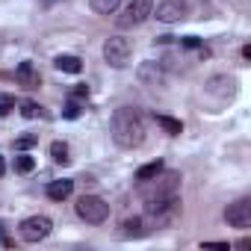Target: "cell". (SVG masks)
<instances>
[{
    "label": "cell",
    "mask_w": 251,
    "mask_h": 251,
    "mask_svg": "<svg viewBox=\"0 0 251 251\" xmlns=\"http://www.w3.org/2000/svg\"><path fill=\"white\" fill-rule=\"evenodd\" d=\"M109 133H112V142L118 148H139L145 142V121L136 109L130 106H121L112 112V121H109Z\"/></svg>",
    "instance_id": "cell-1"
},
{
    "label": "cell",
    "mask_w": 251,
    "mask_h": 251,
    "mask_svg": "<svg viewBox=\"0 0 251 251\" xmlns=\"http://www.w3.org/2000/svg\"><path fill=\"white\" fill-rule=\"evenodd\" d=\"M145 216L151 219L154 227H169L180 216V198L177 195H166V198L145 201Z\"/></svg>",
    "instance_id": "cell-2"
},
{
    "label": "cell",
    "mask_w": 251,
    "mask_h": 251,
    "mask_svg": "<svg viewBox=\"0 0 251 251\" xmlns=\"http://www.w3.org/2000/svg\"><path fill=\"white\" fill-rule=\"evenodd\" d=\"M145 189H142V201H154V198H166V195H177L180 189V175L177 172H160L154 175L151 180H142Z\"/></svg>",
    "instance_id": "cell-3"
},
{
    "label": "cell",
    "mask_w": 251,
    "mask_h": 251,
    "mask_svg": "<svg viewBox=\"0 0 251 251\" xmlns=\"http://www.w3.org/2000/svg\"><path fill=\"white\" fill-rule=\"evenodd\" d=\"M74 210H77V216H80L83 222H89V225H100V222L109 219V204H106L103 198H98V195H83V198H77Z\"/></svg>",
    "instance_id": "cell-4"
},
{
    "label": "cell",
    "mask_w": 251,
    "mask_h": 251,
    "mask_svg": "<svg viewBox=\"0 0 251 251\" xmlns=\"http://www.w3.org/2000/svg\"><path fill=\"white\" fill-rule=\"evenodd\" d=\"M130 53H133V45L127 39H121V36H112V39L103 42V59L112 68H124L130 62Z\"/></svg>",
    "instance_id": "cell-5"
},
{
    "label": "cell",
    "mask_w": 251,
    "mask_h": 251,
    "mask_svg": "<svg viewBox=\"0 0 251 251\" xmlns=\"http://www.w3.org/2000/svg\"><path fill=\"white\" fill-rule=\"evenodd\" d=\"M154 15V0H130L124 15L118 18V27H136Z\"/></svg>",
    "instance_id": "cell-6"
},
{
    "label": "cell",
    "mask_w": 251,
    "mask_h": 251,
    "mask_svg": "<svg viewBox=\"0 0 251 251\" xmlns=\"http://www.w3.org/2000/svg\"><path fill=\"white\" fill-rule=\"evenodd\" d=\"M50 230H53V222H50L48 216H30V219L21 222V239H24V242H39V239H45Z\"/></svg>",
    "instance_id": "cell-7"
},
{
    "label": "cell",
    "mask_w": 251,
    "mask_h": 251,
    "mask_svg": "<svg viewBox=\"0 0 251 251\" xmlns=\"http://www.w3.org/2000/svg\"><path fill=\"white\" fill-rule=\"evenodd\" d=\"M225 219H227V225H230V227H239V230L251 227V201H248V198H242V201L230 204V207L225 210Z\"/></svg>",
    "instance_id": "cell-8"
},
{
    "label": "cell",
    "mask_w": 251,
    "mask_h": 251,
    "mask_svg": "<svg viewBox=\"0 0 251 251\" xmlns=\"http://www.w3.org/2000/svg\"><path fill=\"white\" fill-rule=\"evenodd\" d=\"M15 80L24 86V89H36L39 83H42V77H39V68L27 59V62H21L18 68H15Z\"/></svg>",
    "instance_id": "cell-9"
},
{
    "label": "cell",
    "mask_w": 251,
    "mask_h": 251,
    "mask_svg": "<svg viewBox=\"0 0 251 251\" xmlns=\"http://www.w3.org/2000/svg\"><path fill=\"white\" fill-rule=\"evenodd\" d=\"M136 74H139V80L148 83V86H163V83H166V74H163V65H160V62H142Z\"/></svg>",
    "instance_id": "cell-10"
},
{
    "label": "cell",
    "mask_w": 251,
    "mask_h": 251,
    "mask_svg": "<svg viewBox=\"0 0 251 251\" xmlns=\"http://www.w3.org/2000/svg\"><path fill=\"white\" fill-rule=\"evenodd\" d=\"M157 18H160V21H166V24H175V21H180V18H183V6H180V3H175V0H166V3H160V6H157Z\"/></svg>",
    "instance_id": "cell-11"
},
{
    "label": "cell",
    "mask_w": 251,
    "mask_h": 251,
    "mask_svg": "<svg viewBox=\"0 0 251 251\" xmlns=\"http://www.w3.org/2000/svg\"><path fill=\"white\" fill-rule=\"evenodd\" d=\"M71 192H74V180H68V177L48 183V198H53V201H65Z\"/></svg>",
    "instance_id": "cell-12"
},
{
    "label": "cell",
    "mask_w": 251,
    "mask_h": 251,
    "mask_svg": "<svg viewBox=\"0 0 251 251\" xmlns=\"http://www.w3.org/2000/svg\"><path fill=\"white\" fill-rule=\"evenodd\" d=\"M53 65H56V71H65V74H80L83 71V62L77 56H71V53H59L53 59Z\"/></svg>",
    "instance_id": "cell-13"
},
{
    "label": "cell",
    "mask_w": 251,
    "mask_h": 251,
    "mask_svg": "<svg viewBox=\"0 0 251 251\" xmlns=\"http://www.w3.org/2000/svg\"><path fill=\"white\" fill-rule=\"evenodd\" d=\"M118 3H121V0H89L92 12H98V15H112L118 9Z\"/></svg>",
    "instance_id": "cell-14"
},
{
    "label": "cell",
    "mask_w": 251,
    "mask_h": 251,
    "mask_svg": "<svg viewBox=\"0 0 251 251\" xmlns=\"http://www.w3.org/2000/svg\"><path fill=\"white\" fill-rule=\"evenodd\" d=\"M157 124L166 130V133H172V136H177V133H183V124L177 121V118H172V115H157Z\"/></svg>",
    "instance_id": "cell-15"
},
{
    "label": "cell",
    "mask_w": 251,
    "mask_h": 251,
    "mask_svg": "<svg viewBox=\"0 0 251 251\" xmlns=\"http://www.w3.org/2000/svg\"><path fill=\"white\" fill-rule=\"evenodd\" d=\"M163 172V163L160 160H154V163H145L139 172H136V180H151L154 175H160Z\"/></svg>",
    "instance_id": "cell-16"
},
{
    "label": "cell",
    "mask_w": 251,
    "mask_h": 251,
    "mask_svg": "<svg viewBox=\"0 0 251 251\" xmlns=\"http://www.w3.org/2000/svg\"><path fill=\"white\" fill-rule=\"evenodd\" d=\"M50 157H53V163H59V166H65L71 157H68V145L65 142H53L50 145Z\"/></svg>",
    "instance_id": "cell-17"
},
{
    "label": "cell",
    "mask_w": 251,
    "mask_h": 251,
    "mask_svg": "<svg viewBox=\"0 0 251 251\" xmlns=\"http://www.w3.org/2000/svg\"><path fill=\"white\" fill-rule=\"evenodd\" d=\"M145 219H127L124 222V236H142L145 233Z\"/></svg>",
    "instance_id": "cell-18"
},
{
    "label": "cell",
    "mask_w": 251,
    "mask_h": 251,
    "mask_svg": "<svg viewBox=\"0 0 251 251\" xmlns=\"http://www.w3.org/2000/svg\"><path fill=\"white\" fill-rule=\"evenodd\" d=\"M21 115H24V118H39V115H42V106H39L36 100H24V103H21Z\"/></svg>",
    "instance_id": "cell-19"
},
{
    "label": "cell",
    "mask_w": 251,
    "mask_h": 251,
    "mask_svg": "<svg viewBox=\"0 0 251 251\" xmlns=\"http://www.w3.org/2000/svg\"><path fill=\"white\" fill-rule=\"evenodd\" d=\"M33 169H36V160H33V157H18V160H15V172L27 175V172H33Z\"/></svg>",
    "instance_id": "cell-20"
},
{
    "label": "cell",
    "mask_w": 251,
    "mask_h": 251,
    "mask_svg": "<svg viewBox=\"0 0 251 251\" xmlns=\"http://www.w3.org/2000/svg\"><path fill=\"white\" fill-rule=\"evenodd\" d=\"M15 109V98L12 95H0V115H9Z\"/></svg>",
    "instance_id": "cell-21"
},
{
    "label": "cell",
    "mask_w": 251,
    "mask_h": 251,
    "mask_svg": "<svg viewBox=\"0 0 251 251\" xmlns=\"http://www.w3.org/2000/svg\"><path fill=\"white\" fill-rule=\"evenodd\" d=\"M39 142V136H21V139H15V148L18 151H27V148H33Z\"/></svg>",
    "instance_id": "cell-22"
},
{
    "label": "cell",
    "mask_w": 251,
    "mask_h": 251,
    "mask_svg": "<svg viewBox=\"0 0 251 251\" xmlns=\"http://www.w3.org/2000/svg\"><path fill=\"white\" fill-rule=\"evenodd\" d=\"M180 45H183V48H189V50H201V42H198L195 36H186V39H183Z\"/></svg>",
    "instance_id": "cell-23"
},
{
    "label": "cell",
    "mask_w": 251,
    "mask_h": 251,
    "mask_svg": "<svg viewBox=\"0 0 251 251\" xmlns=\"http://www.w3.org/2000/svg\"><path fill=\"white\" fill-rule=\"evenodd\" d=\"M77 115H80V103H77V100H71V103L65 106V118H77Z\"/></svg>",
    "instance_id": "cell-24"
},
{
    "label": "cell",
    "mask_w": 251,
    "mask_h": 251,
    "mask_svg": "<svg viewBox=\"0 0 251 251\" xmlns=\"http://www.w3.org/2000/svg\"><path fill=\"white\" fill-rule=\"evenodd\" d=\"M0 245H12V239H9V233H6V227H3V222H0Z\"/></svg>",
    "instance_id": "cell-25"
},
{
    "label": "cell",
    "mask_w": 251,
    "mask_h": 251,
    "mask_svg": "<svg viewBox=\"0 0 251 251\" xmlns=\"http://www.w3.org/2000/svg\"><path fill=\"white\" fill-rule=\"evenodd\" d=\"M74 98H89V86H86V83H80V86L74 89Z\"/></svg>",
    "instance_id": "cell-26"
},
{
    "label": "cell",
    "mask_w": 251,
    "mask_h": 251,
    "mask_svg": "<svg viewBox=\"0 0 251 251\" xmlns=\"http://www.w3.org/2000/svg\"><path fill=\"white\" fill-rule=\"evenodd\" d=\"M3 175H6V160L0 157V177H3Z\"/></svg>",
    "instance_id": "cell-27"
},
{
    "label": "cell",
    "mask_w": 251,
    "mask_h": 251,
    "mask_svg": "<svg viewBox=\"0 0 251 251\" xmlns=\"http://www.w3.org/2000/svg\"><path fill=\"white\" fill-rule=\"evenodd\" d=\"M48 3H53V0H45V6H48Z\"/></svg>",
    "instance_id": "cell-28"
}]
</instances>
